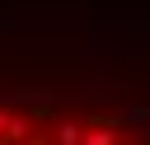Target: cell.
I'll list each match as a JSON object with an SVG mask.
<instances>
[{"label": "cell", "mask_w": 150, "mask_h": 145, "mask_svg": "<svg viewBox=\"0 0 150 145\" xmlns=\"http://www.w3.org/2000/svg\"><path fill=\"white\" fill-rule=\"evenodd\" d=\"M0 145H150V103L89 80H5Z\"/></svg>", "instance_id": "cell-1"}]
</instances>
